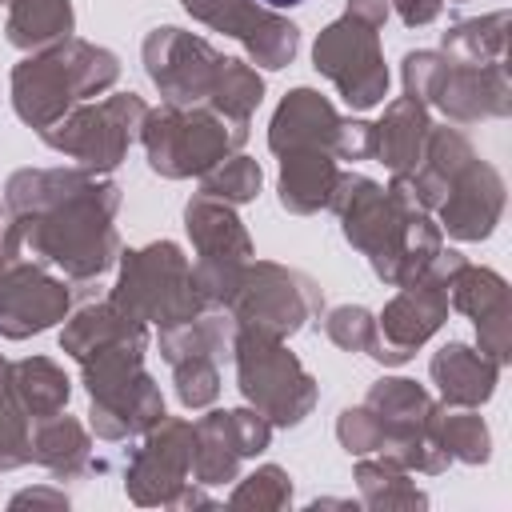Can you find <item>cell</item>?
Returning <instances> with one entry per match:
<instances>
[{
  "label": "cell",
  "mask_w": 512,
  "mask_h": 512,
  "mask_svg": "<svg viewBox=\"0 0 512 512\" xmlns=\"http://www.w3.org/2000/svg\"><path fill=\"white\" fill-rule=\"evenodd\" d=\"M264 4H272V8H292V4H300V0H264Z\"/></svg>",
  "instance_id": "obj_1"
}]
</instances>
